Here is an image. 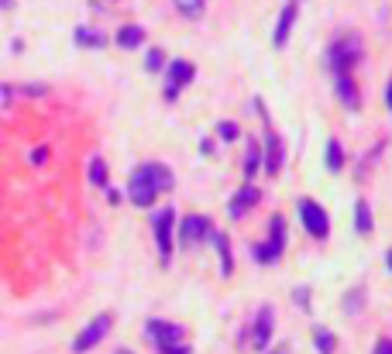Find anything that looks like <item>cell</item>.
Instances as JSON below:
<instances>
[{
	"mask_svg": "<svg viewBox=\"0 0 392 354\" xmlns=\"http://www.w3.org/2000/svg\"><path fill=\"white\" fill-rule=\"evenodd\" d=\"M386 107L392 111V79H389V90H386Z\"/></svg>",
	"mask_w": 392,
	"mask_h": 354,
	"instance_id": "cell-32",
	"label": "cell"
},
{
	"mask_svg": "<svg viewBox=\"0 0 392 354\" xmlns=\"http://www.w3.org/2000/svg\"><path fill=\"white\" fill-rule=\"evenodd\" d=\"M361 55H365V45H361V35H358V31H344V35H337V38L330 41V48H327V62H330L334 76L351 73L354 66L361 62Z\"/></svg>",
	"mask_w": 392,
	"mask_h": 354,
	"instance_id": "cell-1",
	"label": "cell"
},
{
	"mask_svg": "<svg viewBox=\"0 0 392 354\" xmlns=\"http://www.w3.org/2000/svg\"><path fill=\"white\" fill-rule=\"evenodd\" d=\"M258 199H262V190L251 186V183H244L234 197H231V203H227V213H231L234 220H241V217H248L251 206H258Z\"/></svg>",
	"mask_w": 392,
	"mask_h": 354,
	"instance_id": "cell-12",
	"label": "cell"
},
{
	"mask_svg": "<svg viewBox=\"0 0 392 354\" xmlns=\"http://www.w3.org/2000/svg\"><path fill=\"white\" fill-rule=\"evenodd\" d=\"M214 244H217V255H220V272L231 276L234 272V258H231V244H227V234L224 231H210Z\"/></svg>",
	"mask_w": 392,
	"mask_h": 354,
	"instance_id": "cell-16",
	"label": "cell"
},
{
	"mask_svg": "<svg viewBox=\"0 0 392 354\" xmlns=\"http://www.w3.org/2000/svg\"><path fill=\"white\" fill-rule=\"evenodd\" d=\"M210 220L206 217H200V213H190V217H183V224H179V244L183 248H196L203 237H210Z\"/></svg>",
	"mask_w": 392,
	"mask_h": 354,
	"instance_id": "cell-10",
	"label": "cell"
},
{
	"mask_svg": "<svg viewBox=\"0 0 392 354\" xmlns=\"http://www.w3.org/2000/svg\"><path fill=\"white\" fill-rule=\"evenodd\" d=\"M145 41V28L141 24H124L118 31V45L120 48H138Z\"/></svg>",
	"mask_w": 392,
	"mask_h": 354,
	"instance_id": "cell-20",
	"label": "cell"
},
{
	"mask_svg": "<svg viewBox=\"0 0 392 354\" xmlns=\"http://www.w3.org/2000/svg\"><path fill=\"white\" fill-rule=\"evenodd\" d=\"M162 354H193V348L190 344H172V348H165Z\"/></svg>",
	"mask_w": 392,
	"mask_h": 354,
	"instance_id": "cell-29",
	"label": "cell"
},
{
	"mask_svg": "<svg viewBox=\"0 0 392 354\" xmlns=\"http://www.w3.org/2000/svg\"><path fill=\"white\" fill-rule=\"evenodd\" d=\"M272 327H275V310L272 306H262L255 323H251V348L255 351H265L269 341H272Z\"/></svg>",
	"mask_w": 392,
	"mask_h": 354,
	"instance_id": "cell-11",
	"label": "cell"
},
{
	"mask_svg": "<svg viewBox=\"0 0 392 354\" xmlns=\"http://www.w3.org/2000/svg\"><path fill=\"white\" fill-rule=\"evenodd\" d=\"M127 197L134 206H152L158 197L155 183H152V176H148V165H141V169H134L131 172V179H127Z\"/></svg>",
	"mask_w": 392,
	"mask_h": 354,
	"instance_id": "cell-7",
	"label": "cell"
},
{
	"mask_svg": "<svg viewBox=\"0 0 392 354\" xmlns=\"http://www.w3.org/2000/svg\"><path fill=\"white\" fill-rule=\"evenodd\" d=\"M314 344L320 354H334V348H337V337L327 330V327H314Z\"/></svg>",
	"mask_w": 392,
	"mask_h": 354,
	"instance_id": "cell-21",
	"label": "cell"
},
{
	"mask_svg": "<svg viewBox=\"0 0 392 354\" xmlns=\"http://www.w3.org/2000/svg\"><path fill=\"white\" fill-rule=\"evenodd\" d=\"M145 69H148V73H162V69H165V52H162V48H152V52H148Z\"/></svg>",
	"mask_w": 392,
	"mask_h": 354,
	"instance_id": "cell-26",
	"label": "cell"
},
{
	"mask_svg": "<svg viewBox=\"0 0 392 354\" xmlns=\"http://www.w3.org/2000/svg\"><path fill=\"white\" fill-rule=\"evenodd\" d=\"M172 224H176V210L172 206H165L162 213H155V244H158V258H162V265H169V258H172Z\"/></svg>",
	"mask_w": 392,
	"mask_h": 354,
	"instance_id": "cell-9",
	"label": "cell"
},
{
	"mask_svg": "<svg viewBox=\"0 0 392 354\" xmlns=\"http://www.w3.org/2000/svg\"><path fill=\"white\" fill-rule=\"evenodd\" d=\"M196 79V66L190 59H176V62H169L165 66V100L172 104L176 97H179V90L186 86V83H193Z\"/></svg>",
	"mask_w": 392,
	"mask_h": 354,
	"instance_id": "cell-6",
	"label": "cell"
},
{
	"mask_svg": "<svg viewBox=\"0 0 392 354\" xmlns=\"http://www.w3.org/2000/svg\"><path fill=\"white\" fill-rule=\"evenodd\" d=\"M327 169H330V172H341V169H344V148H341L337 138L327 141Z\"/></svg>",
	"mask_w": 392,
	"mask_h": 354,
	"instance_id": "cell-22",
	"label": "cell"
},
{
	"mask_svg": "<svg viewBox=\"0 0 392 354\" xmlns=\"http://www.w3.org/2000/svg\"><path fill=\"white\" fill-rule=\"evenodd\" d=\"M111 327H114V313H97L83 330L76 334V341H73V351L76 354H86V351H93L107 334H111Z\"/></svg>",
	"mask_w": 392,
	"mask_h": 354,
	"instance_id": "cell-4",
	"label": "cell"
},
{
	"mask_svg": "<svg viewBox=\"0 0 392 354\" xmlns=\"http://www.w3.org/2000/svg\"><path fill=\"white\" fill-rule=\"evenodd\" d=\"M372 227H375V220H372V206H368V199H358L354 203V231L358 234H372Z\"/></svg>",
	"mask_w": 392,
	"mask_h": 354,
	"instance_id": "cell-17",
	"label": "cell"
},
{
	"mask_svg": "<svg viewBox=\"0 0 392 354\" xmlns=\"http://www.w3.org/2000/svg\"><path fill=\"white\" fill-rule=\"evenodd\" d=\"M76 41L83 48H100V45H107V38H104L100 31H93V28H76Z\"/></svg>",
	"mask_w": 392,
	"mask_h": 354,
	"instance_id": "cell-24",
	"label": "cell"
},
{
	"mask_svg": "<svg viewBox=\"0 0 392 354\" xmlns=\"http://www.w3.org/2000/svg\"><path fill=\"white\" fill-rule=\"evenodd\" d=\"M272 354H289V348H286V344H279V348H275Z\"/></svg>",
	"mask_w": 392,
	"mask_h": 354,
	"instance_id": "cell-33",
	"label": "cell"
},
{
	"mask_svg": "<svg viewBox=\"0 0 392 354\" xmlns=\"http://www.w3.org/2000/svg\"><path fill=\"white\" fill-rule=\"evenodd\" d=\"M114 354H134V351H127V348H118V351H114Z\"/></svg>",
	"mask_w": 392,
	"mask_h": 354,
	"instance_id": "cell-35",
	"label": "cell"
},
{
	"mask_svg": "<svg viewBox=\"0 0 392 354\" xmlns=\"http://www.w3.org/2000/svg\"><path fill=\"white\" fill-rule=\"evenodd\" d=\"M0 7H4V10H7V7H14V0H0Z\"/></svg>",
	"mask_w": 392,
	"mask_h": 354,
	"instance_id": "cell-34",
	"label": "cell"
},
{
	"mask_svg": "<svg viewBox=\"0 0 392 354\" xmlns=\"http://www.w3.org/2000/svg\"><path fill=\"white\" fill-rule=\"evenodd\" d=\"M45 158H48V148H45V145H38V148L31 152V162H35V165H41Z\"/></svg>",
	"mask_w": 392,
	"mask_h": 354,
	"instance_id": "cell-31",
	"label": "cell"
},
{
	"mask_svg": "<svg viewBox=\"0 0 392 354\" xmlns=\"http://www.w3.org/2000/svg\"><path fill=\"white\" fill-rule=\"evenodd\" d=\"M4 97H45L48 86L45 83H18V86H0Z\"/></svg>",
	"mask_w": 392,
	"mask_h": 354,
	"instance_id": "cell-19",
	"label": "cell"
},
{
	"mask_svg": "<svg viewBox=\"0 0 392 354\" xmlns=\"http://www.w3.org/2000/svg\"><path fill=\"white\" fill-rule=\"evenodd\" d=\"M286 217L282 213H272V220H269V241L265 244H255L251 248V255H255V262H262V265H272L282 258V251H286Z\"/></svg>",
	"mask_w": 392,
	"mask_h": 354,
	"instance_id": "cell-2",
	"label": "cell"
},
{
	"mask_svg": "<svg viewBox=\"0 0 392 354\" xmlns=\"http://www.w3.org/2000/svg\"><path fill=\"white\" fill-rule=\"evenodd\" d=\"M296 303H300V306H310V292H307V285L296 289Z\"/></svg>",
	"mask_w": 392,
	"mask_h": 354,
	"instance_id": "cell-30",
	"label": "cell"
},
{
	"mask_svg": "<svg viewBox=\"0 0 392 354\" xmlns=\"http://www.w3.org/2000/svg\"><path fill=\"white\" fill-rule=\"evenodd\" d=\"M145 334L152 337V344H155L158 351H165L172 344H183V337H186V330L179 323H169V320H148L145 323Z\"/></svg>",
	"mask_w": 392,
	"mask_h": 354,
	"instance_id": "cell-8",
	"label": "cell"
},
{
	"mask_svg": "<svg viewBox=\"0 0 392 354\" xmlns=\"http://www.w3.org/2000/svg\"><path fill=\"white\" fill-rule=\"evenodd\" d=\"M90 183L93 186H107V162L104 158H93L90 162Z\"/></svg>",
	"mask_w": 392,
	"mask_h": 354,
	"instance_id": "cell-25",
	"label": "cell"
},
{
	"mask_svg": "<svg viewBox=\"0 0 392 354\" xmlns=\"http://www.w3.org/2000/svg\"><path fill=\"white\" fill-rule=\"evenodd\" d=\"M217 138L234 141V138H237V124H234V120H220V124H217Z\"/></svg>",
	"mask_w": 392,
	"mask_h": 354,
	"instance_id": "cell-27",
	"label": "cell"
},
{
	"mask_svg": "<svg viewBox=\"0 0 392 354\" xmlns=\"http://www.w3.org/2000/svg\"><path fill=\"white\" fill-rule=\"evenodd\" d=\"M255 107L262 111V118H265V145H262V155H265V176H279L282 172V158H286V145H282V138H279V131L272 127V120L265 114V104L262 100H255Z\"/></svg>",
	"mask_w": 392,
	"mask_h": 354,
	"instance_id": "cell-3",
	"label": "cell"
},
{
	"mask_svg": "<svg viewBox=\"0 0 392 354\" xmlns=\"http://www.w3.org/2000/svg\"><path fill=\"white\" fill-rule=\"evenodd\" d=\"M300 217H303L307 234H314L316 241H327V234H330V217H327V210L316 199H300Z\"/></svg>",
	"mask_w": 392,
	"mask_h": 354,
	"instance_id": "cell-5",
	"label": "cell"
},
{
	"mask_svg": "<svg viewBox=\"0 0 392 354\" xmlns=\"http://www.w3.org/2000/svg\"><path fill=\"white\" fill-rule=\"evenodd\" d=\"M176 10L183 14V17H203V10H206V0H176Z\"/></svg>",
	"mask_w": 392,
	"mask_h": 354,
	"instance_id": "cell-23",
	"label": "cell"
},
{
	"mask_svg": "<svg viewBox=\"0 0 392 354\" xmlns=\"http://www.w3.org/2000/svg\"><path fill=\"white\" fill-rule=\"evenodd\" d=\"M386 262H389V269H392V251H389V255H386Z\"/></svg>",
	"mask_w": 392,
	"mask_h": 354,
	"instance_id": "cell-36",
	"label": "cell"
},
{
	"mask_svg": "<svg viewBox=\"0 0 392 354\" xmlns=\"http://www.w3.org/2000/svg\"><path fill=\"white\" fill-rule=\"evenodd\" d=\"M334 86H337V100H341L348 111H358V107H361V90H358V83L351 79V73L334 76Z\"/></svg>",
	"mask_w": 392,
	"mask_h": 354,
	"instance_id": "cell-13",
	"label": "cell"
},
{
	"mask_svg": "<svg viewBox=\"0 0 392 354\" xmlns=\"http://www.w3.org/2000/svg\"><path fill=\"white\" fill-rule=\"evenodd\" d=\"M372 354H392V337H379V344H375Z\"/></svg>",
	"mask_w": 392,
	"mask_h": 354,
	"instance_id": "cell-28",
	"label": "cell"
},
{
	"mask_svg": "<svg viewBox=\"0 0 392 354\" xmlns=\"http://www.w3.org/2000/svg\"><path fill=\"white\" fill-rule=\"evenodd\" d=\"M148 176H152V183H155L158 193H169V190H172V169H169V165L148 162Z\"/></svg>",
	"mask_w": 392,
	"mask_h": 354,
	"instance_id": "cell-18",
	"label": "cell"
},
{
	"mask_svg": "<svg viewBox=\"0 0 392 354\" xmlns=\"http://www.w3.org/2000/svg\"><path fill=\"white\" fill-rule=\"evenodd\" d=\"M293 24H296V7H293V3H286V10L279 14V24H275V35H272V45H275V48H286Z\"/></svg>",
	"mask_w": 392,
	"mask_h": 354,
	"instance_id": "cell-14",
	"label": "cell"
},
{
	"mask_svg": "<svg viewBox=\"0 0 392 354\" xmlns=\"http://www.w3.org/2000/svg\"><path fill=\"white\" fill-rule=\"evenodd\" d=\"M262 162H265V155H262L258 138H248V148H244V179H248V183L255 179V172H258Z\"/></svg>",
	"mask_w": 392,
	"mask_h": 354,
	"instance_id": "cell-15",
	"label": "cell"
}]
</instances>
